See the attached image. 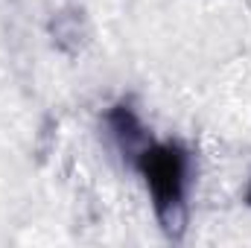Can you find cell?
Listing matches in <instances>:
<instances>
[{
  "label": "cell",
  "mask_w": 251,
  "mask_h": 248,
  "mask_svg": "<svg viewBox=\"0 0 251 248\" xmlns=\"http://www.w3.org/2000/svg\"><path fill=\"white\" fill-rule=\"evenodd\" d=\"M137 170L152 193L155 213L170 237L184 231V193H187V155L176 143H152L137 155Z\"/></svg>",
  "instance_id": "obj_1"
},
{
  "label": "cell",
  "mask_w": 251,
  "mask_h": 248,
  "mask_svg": "<svg viewBox=\"0 0 251 248\" xmlns=\"http://www.w3.org/2000/svg\"><path fill=\"white\" fill-rule=\"evenodd\" d=\"M249 201H251V187H249Z\"/></svg>",
  "instance_id": "obj_2"
}]
</instances>
